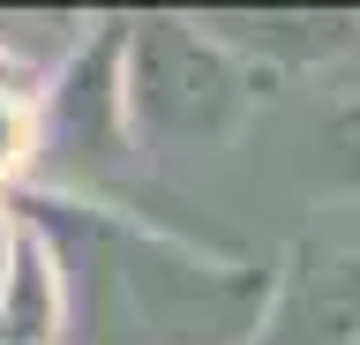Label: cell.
Wrapping results in <instances>:
<instances>
[{
    "mask_svg": "<svg viewBox=\"0 0 360 345\" xmlns=\"http://www.w3.org/2000/svg\"><path fill=\"white\" fill-rule=\"evenodd\" d=\"M15 210L53 233L68 263V330L83 345H255L278 300V271L218 263L98 203L22 195Z\"/></svg>",
    "mask_w": 360,
    "mask_h": 345,
    "instance_id": "6da1fadb",
    "label": "cell"
},
{
    "mask_svg": "<svg viewBox=\"0 0 360 345\" xmlns=\"http://www.w3.org/2000/svg\"><path fill=\"white\" fill-rule=\"evenodd\" d=\"M128 113L150 150H218L255 113V68L188 15H143L128 30Z\"/></svg>",
    "mask_w": 360,
    "mask_h": 345,
    "instance_id": "7a4b0ae2",
    "label": "cell"
},
{
    "mask_svg": "<svg viewBox=\"0 0 360 345\" xmlns=\"http://www.w3.org/2000/svg\"><path fill=\"white\" fill-rule=\"evenodd\" d=\"M128 30L120 15L90 23L68 60L53 68L38 98V158H60L75 181L83 173H105V165L128 158L135 143V113H128Z\"/></svg>",
    "mask_w": 360,
    "mask_h": 345,
    "instance_id": "3957f363",
    "label": "cell"
},
{
    "mask_svg": "<svg viewBox=\"0 0 360 345\" xmlns=\"http://www.w3.org/2000/svg\"><path fill=\"white\" fill-rule=\"evenodd\" d=\"M255 345H360V248L292 255Z\"/></svg>",
    "mask_w": 360,
    "mask_h": 345,
    "instance_id": "277c9868",
    "label": "cell"
},
{
    "mask_svg": "<svg viewBox=\"0 0 360 345\" xmlns=\"http://www.w3.org/2000/svg\"><path fill=\"white\" fill-rule=\"evenodd\" d=\"M68 338V263L38 218L15 226V255L0 278V345H60Z\"/></svg>",
    "mask_w": 360,
    "mask_h": 345,
    "instance_id": "5b68a950",
    "label": "cell"
},
{
    "mask_svg": "<svg viewBox=\"0 0 360 345\" xmlns=\"http://www.w3.org/2000/svg\"><path fill=\"white\" fill-rule=\"evenodd\" d=\"M38 68H22L15 53H0V181H15L38 158Z\"/></svg>",
    "mask_w": 360,
    "mask_h": 345,
    "instance_id": "8992f818",
    "label": "cell"
}]
</instances>
